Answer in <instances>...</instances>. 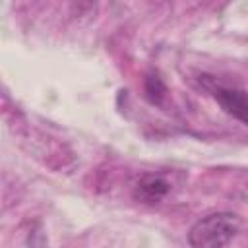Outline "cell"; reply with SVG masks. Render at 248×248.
I'll use <instances>...</instances> for the list:
<instances>
[{
    "instance_id": "3957f363",
    "label": "cell",
    "mask_w": 248,
    "mask_h": 248,
    "mask_svg": "<svg viewBox=\"0 0 248 248\" xmlns=\"http://www.w3.org/2000/svg\"><path fill=\"white\" fill-rule=\"evenodd\" d=\"M170 192V182L163 176V174H155V172H145L138 178V182L134 184L132 196L136 202L140 203H159L161 200L167 198V194Z\"/></svg>"
},
{
    "instance_id": "277c9868",
    "label": "cell",
    "mask_w": 248,
    "mask_h": 248,
    "mask_svg": "<svg viewBox=\"0 0 248 248\" xmlns=\"http://www.w3.org/2000/svg\"><path fill=\"white\" fill-rule=\"evenodd\" d=\"M143 95L151 105L161 107L167 97V85L157 72H149L143 79Z\"/></svg>"
},
{
    "instance_id": "6da1fadb",
    "label": "cell",
    "mask_w": 248,
    "mask_h": 248,
    "mask_svg": "<svg viewBox=\"0 0 248 248\" xmlns=\"http://www.w3.org/2000/svg\"><path fill=\"white\" fill-rule=\"evenodd\" d=\"M240 231V219L231 211L200 217L188 231L190 248H225Z\"/></svg>"
},
{
    "instance_id": "7a4b0ae2",
    "label": "cell",
    "mask_w": 248,
    "mask_h": 248,
    "mask_svg": "<svg viewBox=\"0 0 248 248\" xmlns=\"http://www.w3.org/2000/svg\"><path fill=\"white\" fill-rule=\"evenodd\" d=\"M200 83L211 95V99L221 107L223 112H227L234 120L248 126V93L242 87L227 85L207 74L200 76Z\"/></svg>"
}]
</instances>
